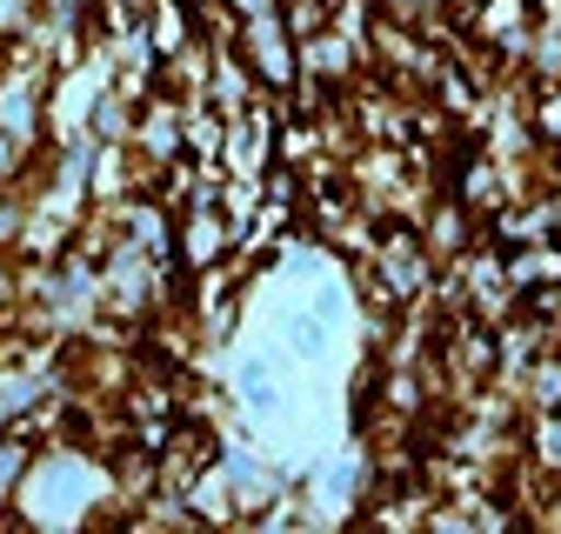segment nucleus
<instances>
[{
	"instance_id": "1",
	"label": "nucleus",
	"mask_w": 561,
	"mask_h": 534,
	"mask_svg": "<svg viewBox=\"0 0 561 534\" xmlns=\"http://www.w3.org/2000/svg\"><path fill=\"white\" fill-rule=\"evenodd\" d=\"M528 54H535V67H541V74H554V81H561V8H548V21L535 27Z\"/></svg>"
},
{
	"instance_id": "2",
	"label": "nucleus",
	"mask_w": 561,
	"mask_h": 534,
	"mask_svg": "<svg viewBox=\"0 0 561 534\" xmlns=\"http://www.w3.org/2000/svg\"><path fill=\"white\" fill-rule=\"evenodd\" d=\"M541 120H548V127H554V134H561V94H554V101H548V114H541Z\"/></svg>"
}]
</instances>
